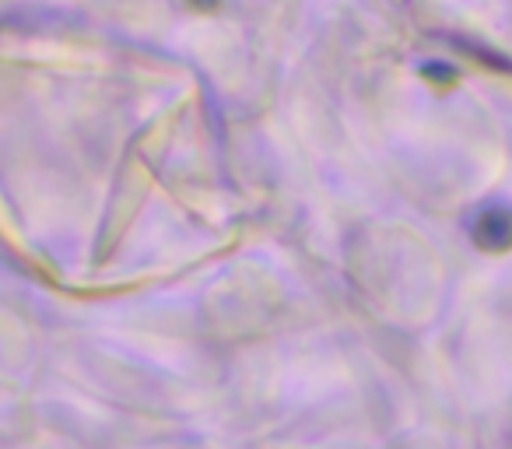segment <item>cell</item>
Wrapping results in <instances>:
<instances>
[{
	"instance_id": "1",
	"label": "cell",
	"mask_w": 512,
	"mask_h": 449,
	"mask_svg": "<svg viewBox=\"0 0 512 449\" xmlns=\"http://www.w3.org/2000/svg\"><path fill=\"white\" fill-rule=\"evenodd\" d=\"M470 239L484 253H505L512 246V207L488 204L474 214L470 221Z\"/></svg>"
},
{
	"instance_id": "2",
	"label": "cell",
	"mask_w": 512,
	"mask_h": 449,
	"mask_svg": "<svg viewBox=\"0 0 512 449\" xmlns=\"http://www.w3.org/2000/svg\"><path fill=\"white\" fill-rule=\"evenodd\" d=\"M186 4H190V8H214L218 0H186Z\"/></svg>"
}]
</instances>
